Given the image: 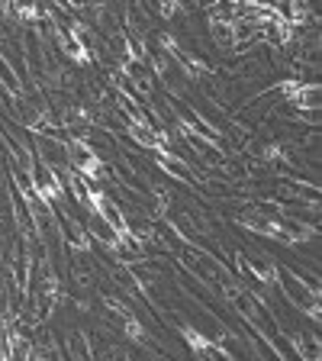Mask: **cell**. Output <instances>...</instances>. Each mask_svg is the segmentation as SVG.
<instances>
[{
    "label": "cell",
    "instance_id": "1",
    "mask_svg": "<svg viewBox=\"0 0 322 361\" xmlns=\"http://www.w3.org/2000/svg\"><path fill=\"white\" fill-rule=\"evenodd\" d=\"M235 223L242 229L264 239H278L284 245H303L316 235V223H303L293 213H284L274 200H261L258 207H248V210L235 213Z\"/></svg>",
    "mask_w": 322,
    "mask_h": 361
},
{
    "label": "cell",
    "instance_id": "2",
    "mask_svg": "<svg viewBox=\"0 0 322 361\" xmlns=\"http://www.w3.org/2000/svg\"><path fill=\"white\" fill-rule=\"evenodd\" d=\"M223 297H225V303L233 307V313H239L242 319L274 348V355H278V338L274 336L280 332V326H274V319H271V313H268V303H264L255 290H248V287L235 284V281L223 284Z\"/></svg>",
    "mask_w": 322,
    "mask_h": 361
},
{
    "label": "cell",
    "instance_id": "3",
    "mask_svg": "<svg viewBox=\"0 0 322 361\" xmlns=\"http://www.w3.org/2000/svg\"><path fill=\"white\" fill-rule=\"evenodd\" d=\"M65 158H68V168H75L87 184H97L104 188L110 180V171H106V161L100 158V152L94 149L90 142H84L81 135H71L65 139Z\"/></svg>",
    "mask_w": 322,
    "mask_h": 361
},
{
    "label": "cell",
    "instance_id": "4",
    "mask_svg": "<svg viewBox=\"0 0 322 361\" xmlns=\"http://www.w3.org/2000/svg\"><path fill=\"white\" fill-rule=\"evenodd\" d=\"M180 264L194 274L200 284L206 287H223L233 281V274H229V268H225V262H219V258H213L206 248L194 245V242H184V248H180Z\"/></svg>",
    "mask_w": 322,
    "mask_h": 361
},
{
    "label": "cell",
    "instance_id": "5",
    "mask_svg": "<svg viewBox=\"0 0 322 361\" xmlns=\"http://www.w3.org/2000/svg\"><path fill=\"white\" fill-rule=\"evenodd\" d=\"M284 97L287 106H293L297 113H319L322 106V87L319 81H303V78H287V81H278L274 87Z\"/></svg>",
    "mask_w": 322,
    "mask_h": 361
},
{
    "label": "cell",
    "instance_id": "6",
    "mask_svg": "<svg viewBox=\"0 0 322 361\" xmlns=\"http://www.w3.org/2000/svg\"><path fill=\"white\" fill-rule=\"evenodd\" d=\"M26 178H30L32 190H36V197L42 203H49V207H55V203L65 200V184H61V178L55 174V168H49L42 161V158H32L30 171H26Z\"/></svg>",
    "mask_w": 322,
    "mask_h": 361
},
{
    "label": "cell",
    "instance_id": "7",
    "mask_svg": "<svg viewBox=\"0 0 322 361\" xmlns=\"http://www.w3.org/2000/svg\"><path fill=\"white\" fill-rule=\"evenodd\" d=\"M235 264H239V271H245L248 278H255L258 284L264 287H274L280 278V268L278 262H271L268 255H261V252H233Z\"/></svg>",
    "mask_w": 322,
    "mask_h": 361
},
{
    "label": "cell",
    "instance_id": "8",
    "mask_svg": "<svg viewBox=\"0 0 322 361\" xmlns=\"http://www.w3.org/2000/svg\"><path fill=\"white\" fill-rule=\"evenodd\" d=\"M151 155H155V165L165 174H171L178 184H197V178H200V174L190 168V158H180L174 149H158V152H151Z\"/></svg>",
    "mask_w": 322,
    "mask_h": 361
},
{
    "label": "cell",
    "instance_id": "9",
    "mask_svg": "<svg viewBox=\"0 0 322 361\" xmlns=\"http://www.w3.org/2000/svg\"><path fill=\"white\" fill-rule=\"evenodd\" d=\"M287 342L300 361H322V342L316 332H287Z\"/></svg>",
    "mask_w": 322,
    "mask_h": 361
},
{
    "label": "cell",
    "instance_id": "10",
    "mask_svg": "<svg viewBox=\"0 0 322 361\" xmlns=\"http://www.w3.org/2000/svg\"><path fill=\"white\" fill-rule=\"evenodd\" d=\"M65 245L75 252V255H87V252H94V239H90L87 226H81L75 216H65Z\"/></svg>",
    "mask_w": 322,
    "mask_h": 361
},
{
    "label": "cell",
    "instance_id": "11",
    "mask_svg": "<svg viewBox=\"0 0 322 361\" xmlns=\"http://www.w3.org/2000/svg\"><path fill=\"white\" fill-rule=\"evenodd\" d=\"M55 174H58L61 184H65V194H71L78 207H84V210H87V190H90L87 180H84L75 168H61V171H55Z\"/></svg>",
    "mask_w": 322,
    "mask_h": 361
},
{
    "label": "cell",
    "instance_id": "12",
    "mask_svg": "<svg viewBox=\"0 0 322 361\" xmlns=\"http://www.w3.org/2000/svg\"><path fill=\"white\" fill-rule=\"evenodd\" d=\"M184 142L190 145V149L197 152V155L203 158V165H223V158H225V152H223V145H216V142H206V139H200V135H184Z\"/></svg>",
    "mask_w": 322,
    "mask_h": 361
},
{
    "label": "cell",
    "instance_id": "13",
    "mask_svg": "<svg viewBox=\"0 0 322 361\" xmlns=\"http://www.w3.org/2000/svg\"><path fill=\"white\" fill-rule=\"evenodd\" d=\"M210 36H213V42H216L219 49H225V52H233V49H235L233 23H210Z\"/></svg>",
    "mask_w": 322,
    "mask_h": 361
},
{
    "label": "cell",
    "instance_id": "14",
    "mask_svg": "<svg viewBox=\"0 0 322 361\" xmlns=\"http://www.w3.org/2000/svg\"><path fill=\"white\" fill-rule=\"evenodd\" d=\"M145 336H149V332H145V326L139 323V316H126V319H123V338H129V342H135V345H142L145 342Z\"/></svg>",
    "mask_w": 322,
    "mask_h": 361
},
{
    "label": "cell",
    "instance_id": "15",
    "mask_svg": "<svg viewBox=\"0 0 322 361\" xmlns=\"http://www.w3.org/2000/svg\"><path fill=\"white\" fill-rule=\"evenodd\" d=\"M30 361H61V355H58V348H55L52 338L45 336L42 345H36V342H32V355H30Z\"/></svg>",
    "mask_w": 322,
    "mask_h": 361
},
{
    "label": "cell",
    "instance_id": "16",
    "mask_svg": "<svg viewBox=\"0 0 322 361\" xmlns=\"http://www.w3.org/2000/svg\"><path fill=\"white\" fill-rule=\"evenodd\" d=\"M100 300H104V307L110 310V313H116V316H120V319H126V316H132V307H129L126 300H120L116 293L104 290V297H100Z\"/></svg>",
    "mask_w": 322,
    "mask_h": 361
},
{
    "label": "cell",
    "instance_id": "17",
    "mask_svg": "<svg viewBox=\"0 0 322 361\" xmlns=\"http://www.w3.org/2000/svg\"><path fill=\"white\" fill-rule=\"evenodd\" d=\"M71 268H75V281H78V287H90V284H94V271H90V264L84 262V258L71 262Z\"/></svg>",
    "mask_w": 322,
    "mask_h": 361
},
{
    "label": "cell",
    "instance_id": "18",
    "mask_svg": "<svg viewBox=\"0 0 322 361\" xmlns=\"http://www.w3.org/2000/svg\"><path fill=\"white\" fill-rule=\"evenodd\" d=\"M184 4H178V0H161V4H158V13L165 16V20H174V16H180L184 13Z\"/></svg>",
    "mask_w": 322,
    "mask_h": 361
},
{
    "label": "cell",
    "instance_id": "19",
    "mask_svg": "<svg viewBox=\"0 0 322 361\" xmlns=\"http://www.w3.org/2000/svg\"><path fill=\"white\" fill-rule=\"evenodd\" d=\"M0 106H10V94H7V87L0 84Z\"/></svg>",
    "mask_w": 322,
    "mask_h": 361
}]
</instances>
